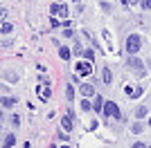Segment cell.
<instances>
[{
    "instance_id": "1",
    "label": "cell",
    "mask_w": 151,
    "mask_h": 148,
    "mask_svg": "<svg viewBox=\"0 0 151 148\" xmlns=\"http://www.w3.org/2000/svg\"><path fill=\"white\" fill-rule=\"evenodd\" d=\"M140 47H142V38H140V34H131V36L126 38V52H129V54H138Z\"/></svg>"
},
{
    "instance_id": "2",
    "label": "cell",
    "mask_w": 151,
    "mask_h": 148,
    "mask_svg": "<svg viewBox=\"0 0 151 148\" xmlns=\"http://www.w3.org/2000/svg\"><path fill=\"white\" fill-rule=\"evenodd\" d=\"M104 112H106L108 117H113V119H122V112H120V108H117V103H115V101L104 103Z\"/></svg>"
},
{
    "instance_id": "3",
    "label": "cell",
    "mask_w": 151,
    "mask_h": 148,
    "mask_svg": "<svg viewBox=\"0 0 151 148\" xmlns=\"http://www.w3.org/2000/svg\"><path fill=\"white\" fill-rule=\"evenodd\" d=\"M75 70H77V74H79V76H88V74H93V61H90V63H86V61L77 63Z\"/></svg>"
},
{
    "instance_id": "4",
    "label": "cell",
    "mask_w": 151,
    "mask_h": 148,
    "mask_svg": "<svg viewBox=\"0 0 151 148\" xmlns=\"http://www.w3.org/2000/svg\"><path fill=\"white\" fill-rule=\"evenodd\" d=\"M52 14H57V16H63V18H68V7L65 5H52L50 7Z\"/></svg>"
},
{
    "instance_id": "5",
    "label": "cell",
    "mask_w": 151,
    "mask_h": 148,
    "mask_svg": "<svg viewBox=\"0 0 151 148\" xmlns=\"http://www.w3.org/2000/svg\"><path fill=\"white\" fill-rule=\"evenodd\" d=\"M36 90H38V94H41V99H43V101H47V99H50V94H52L50 85H43V88H38V85H36Z\"/></svg>"
},
{
    "instance_id": "6",
    "label": "cell",
    "mask_w": 151,
    "mask_h": 148,
    "mask_svg": "<svg viewBox=\"0 0 151 148\" xmlns=\"http://www.w3.org/2000/svg\"><path fill=\"white\" fill-rule=\"evenodd\" d=\"M0 103H2V108H5V110H9V108H14V105H16V101H14V99H9V97H2V99H0Z\"/></svg>"
},
{
    "instance_id": "7",
    "label": "cell",
    "mask_w": 151,
    "mask_h": 148,
    "mask_svg": "<svg viewBox=\"0 0 151 148\" xmlns=\"http://www.w3.org/2000/svg\"><path fill=\"white\" fill-rule=\"evenodd\" d=\"M129 68H133V70H142V61H140V58H135V56H131V58H129Z\"/></svg>"
},
{
    "instance_id": "8",
    "label": "cell",
    "mask_w": 151,
    "mask_h": 148,
    "mask_svg": "<svg viewBox=\"0 0 151 148\" xmlns=\"http://www.w3.org/2000/svg\"><path fill=\"white\" fill-rule=\"evenodd\" d=\"M81 94L83 97H95V88L93 85H81Z\"/></svg>"
},
{
    "instance_id": "9",
    "label": "cell",
    "mask_w": 151,
    "mask_h": 148,
    "mask_svg": "<svg viewBox=\"0 0 151 148\" xmlns=\"http://www.w3.org/2000/svg\"><path fill=\"white\" fill-rule=\"evenodd\" d=\"M104 103H106V101H104L101 97H95V103H93V108H95V110H104Z\"/></svg>"
},
{
    "instance_id": "10",
    "label": "cell",
    "mask_w": 151,
    "mask_h": 148,
    "mask_svg": "<svg viewBox=\"0 0 151 148\" xmlns=\"http://www.w3.org/2000/svg\"><path fill=\"white\" fill-rule=\"evenodd\" d=\"M61 126H63V130H70V128H72V117H63Z\"/></svg>"
},
{
    "instance_id": "11",
    "label": "cell",
    "mask_w": 151,
    "mask_h": 148,
    "mask_svg": "<svg viewBox=\"0 0 151 148\" xmlns=\"http://www.w3.org/2000/svg\"><path fill=\"white\" fill-rule=\"evenodd\" d=\"M5 146H7V148L16 146V137H14V135H7V137H5Z\"/></svg>"
},
{
    "instance_id": "12",
    "label": "cell",
    "mask_w": 151,
    "mask_h": 148,
    "mask_svg": "<svg viewBox=\"0 0 151 148\" xmlns=\"http://www.w3.org/2000/svg\"><path fill=\"white\" fill-rule=\"evenodd\" d=\"M59 56H61L63 61H68V58H70V49L68 47H61V49H59Z\"/></svg>"
},
{
    "instance_id": "13",
    "label": "cell",
    "mask_w": 151,
    "mask_h": 148,
    "mask_svg": "<svg viewBox=\"0 0 151 148\" xmlns=\"http://www.w3.org/2000/svg\"><path fill=\"white\" fill-rule=\"evenodd\" d=\"M104 81H106V83H111V81H113V74H111V70H104Z\"/></svg>"
},
{
    "instance_id": "14",
    "label": "cell",
    "mask_w": 151,
    "mask_h": 148,
    "mask_svg": "<svg viewBox=\"0 0 151 148\" xmlns=\"http://www.w3.org/2000/svg\"><path fill=\"white\" fill-rule=\"evenodd\" d=\"M2 34H12V25L9 23H2Z\"/></svg>"
},
{
    "instance_id": "15",
    "label": "cell",
    "mask_w": 151,
    "mask_h": 148,
    "mask_svg": "<svg viewBox=\"0 0 151 148\" xmlns=\"http://www.w3.org/2000/svg\"><path fill=\"white\" fill-rule=\"evenodd\" d=\"M81 108H83V110H90V108H93V105H90V101H88V97L81 101Z\"/></svg>"
},
{
    "instance_id": "16",
    "label": "cell",
    "mask_w": 151,
    "mask_h": 148,
    "mask_svg": "<svg viewBox=\"0 0 151 148\" xmlns=\"http://www.w3.org/2000/svg\"><path fill=\"white\" fill-rule=\"evenodd\" d=\"M135 115H138V117H145V115H147V108H145V105H140L138 110H135Z\"/></svg>"
},
{
    "instance_id": "17",
    "label": "cell",
    "mask_w": 151,
    "mask_h": 148,
    "mask_svg": "<svg viewBox=\"0 0 151 148\" xmlns=\"http://www.w3.org/2000/svg\"><path fill=\"white\" fill-rule=\"evenodd\" d=\"M131 130H133V132H140V130H142V123H140V121H135V123L131 126Z\"/></svg>"
},
{
    "instance_id": "18",
    "label": "cell",
    "mask_w": 151,
    "mask_h": 148,
    "mask_svg": "<svg viewBox=\"0 0 151 148\" xmlns=\"http://www.w3.org/2000/svg\"><path fill=\"white\" fill-rule=\"evenodd\" d=\"M83 56H86V58H88V61H93V58H95V54H93V49H86V52H83Z\"/></svg>"
},
{
    "instance_id": "19",
    "label": "cell",
    "mask_w": 151,
    "mask_h": 148,
    "mask_svg": "<svg viewBox=\"0 0 151 148\" xmlns=\"http://www.w3.org/2000/svg\"><path fill=\"white\" fill-rule=\"evenodd\" d=\"M140 5H142V9H149V11H151V0H142Z\"/></svg>"
},
{
    "instance_id": "20",
    "label": "cell",
    "mask_w": 151,
    "mask_h": 148,
    "mask_svg": "<svg viewBox=\"0 0 151 148\" xmlns=\"http://www.w3.org/2000/svg\"><path fill=\"white\" fill-rule=\"evenodd\" d=\"M65 94H68V99H72V97H75V88L70 85V88H68V92H65Z\"/></svg>"
},
{
    "instance_id": "21",
    "label": "cell",
    "mask_w": 151,
    "mask_h": 148,
    "mask_svg": "<svg viewBox=\"0 0 151 148\" xmlns=\"http://www.w3.org/2000/svg\"><path fill=\"white\" fill-rule=\"evenodd\" d=\"M18 121H20V117H18V115H14V117H12V123H14V126H18Z\"/></svg>"
},
{
    "instance_id": "22",
    "label": "cell",
    "mask_w": 151,
    "mask_h": 148,
    "mask_svg": "<svg viewBox=\"0 0 151 148\" xmlns=\"http://www.w3.org/2000/svg\"><path fill=\"white\" fill-rule=\"evenodd\" d=\"M122 2H124V5L126 2H129V5H135V2H142V0H122Z\"/></svg>"
},
{
    "instance_id": "23",
    "label": "cell",
    "mask_w": 151,
    "mask_h": 148,
    "mask_svg": "<svg viewBox=\"0 0 151 148\" xmlns=\"http://www.w3.org/2000/svg\"><path fill=\"white\" fill-rule=\"evenodd\" d=\"M149 126H151V117H149Z\"/></svg>"
},
{
    "instance_id": "24",
    "label": "cell",
    "mask_w": 151,
    "mask_h": 148,
    "mask_svg": "<svg viewBox=\"0 0 151 148\" xmlns=\"http://www.w3.org/2000/svg\"><path fill=\"white\" fill-rule=\"evenodd\" d=\"M75 2H81V0H75Z\"/></svg>"
}]
</instances>
